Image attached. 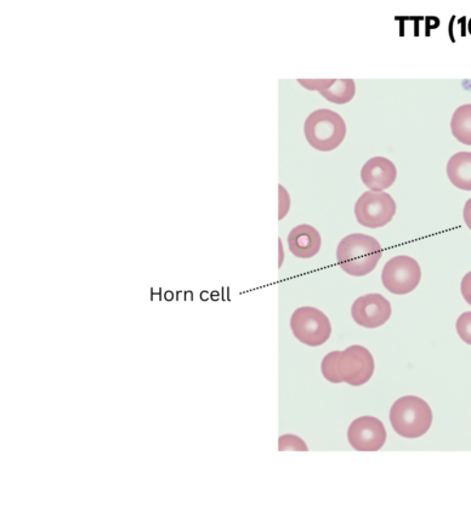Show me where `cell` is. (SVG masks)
I'll use <instances>...</instances> for the list:
<instances>
[{"instance_id":"cell-1","label":"cell","mask_w":471,"mask_h":530,"mask_svg":"<svg viewBox=\"0 0 471 530\" xmlns=\"http://www.w3.org/2000/svg\"><path fill=\"white\" fill-rule=\"evenodd\" d=\"M374 358L366 347L353 345L344 351H333L322 359L321 372L332 384L362 386L374 373Z\"/></svg>"},{"instance_id":"cell-2","label":"cell","mask_w":471,"mask_h":530,"mask_svg":"<svg viewBox=\"0 0 471 530\" xmlns=\"http://www.w3.org/2000/svg\"><path fill=\"white\" fill-rule=\"evenodd\" d=\"M383 249L376 238L353 233L339 243L337 260L342 270L350 276L370 275L382 259Z\"/></svg>"},{"instance_id":"cell-3","label":"cell","mask_w":471,"mask_h":530,"mask_svg":"<svg viewBox=\"0 0 471 530\" xmlns=\"http://www.w3.org/2000/svg\"><path fill=\"white\" fill-rule=\"evenodd\" d=\"M389 418L397 435L408 440L424 436L433 424L429 404L417 396L399 398L391 407Z\"/></svg>"},{"instance_id":"cell-4","label":"cell","mask_w":471,"mask_h":530,"mask_svg":"<svg viewBox=\"0 0 471 530\" xmlns=\"http://www.w3.org/2000/svg\"><path fill=\"white\" fill-rule=\"evenodd\" d=\"M304 134L312 148L329 152L342 145L346 135V125L337 112L317 110L306 119Z\"/></svg>"},{"instance_id":"cell-5","label":"cell","mask_w":471,"mask_h":530,"mask_svg":"<svg viewBox=\"0 0 471 530\" xmlns=\"http://www.w3.org/2000/svg\"><path fill=\"white\" fill-rule=\"evenodd\" d=\"M291 328L295 338L310 347L326 344L332 334V324L325 313L309 306L294 311Z\"/></svg>"},{"instance_id":"cell-6","label":"cell","mask_w":471,"mask_h":530,"mask_svg":"<svg viewBox=\"0 0 471 530\" xmlns=\"http://www.w3.org/2000/svg\"><path fill=\"white\" fill-rule=\"evenodd\" d=\"M422 270L418 262L411 256L400 255L389 260L382 272L385 289L395 295H406L419 286Z\"/></svg>"},{"instance_id":"cell-7","label":"cell","mask_w":471,"mask_h":530,"mask_svg":"<svg viewBox=\"0 0 471 530\" xmlns=\"http://www.w3.org/2000/svg\"><path fill=\"white\" fill-rule=\"evenodd\" d=\"M395 214L394 198L385 192H365L355 204L356 219L367 229L387 226Z\"/></svg>"},{"instance_id":"cell-8","label":"cell","mask_w":471,"mask_h":530,"mask_svg":"<svg viewBox=\"0 0 471 530\" xmlns=\"http://www.w3.org/2000/svg\"><path fill=\"white\" fill-rule=\"evenodd\" d=\"M348 440L359 452H377L387 441V430L384 424L374 416H361L351 423Z\"/></svg>"},{"instance_id":"cell-9","label":"cell","mask_w":471,"mask_h":530,"mask_svg":"<svg viewBox=\"0 0 471 530\" xmlns=\"http://www.w3.org/2000/svg\"><path fill=\"white\" fill-rule=\"evenodd\" d=\"M390 302L380 294H367L356 299L351 307V316L356 324L367 329L384 326L391 317Z\"/></svg>"},{"instance_id":"cell-10","label":"cell","mask_w":471,"mask_h":530,"mask_svg":"<svg viewBox=\"0 0 471 530\" xmlns=\"http://www.w3.org/2000/svg\"><path fill=\"white\" fill-rule=\"evenodd\" d=\"M396 178L397 169L388 158H371L361 169V180L372 192L387 190L394 185Z\"/></svg>"},{"instance_id":"cell-11","label":"cell","mask_w":471,"mask_h":530,"mask_svg":"<svg viewBox=\"0 0 471 530\" xmlns=\"http://www.w3.org/2000/svg\"><path fill=\"white\" fill-rule=\"evenodd\" d=\"M289 250L299 259H311L319 254L322 238L320 232L310 225H299L289 233Z\"/></svg>"},{"instance_id":"cell-12","label":"cell","mask_w":471,"mask_h":530,"mask_svg":"<svg viewBox=\"0 0 471 530\" xmlns=\"http://www.w3.org/2000/svg\"><path fill=\"white\" fill-rule=\"evenodd\" d=\"M447 176L453 186L471 191V152H459L447 163Z\"/></svg>"},{"instance_id":"cell-13","label":"cell","mask_w":471,"mask_h":530,"mask_svg":"<svg viewBox=\"0 0 471 530\" xmlns=\"http://www.w3.org/2000/svg\"><path fill=\"white\" fill-rule=\"evenodd\" d=\"M453 136L464 145L471 146V105L458 107L451 121Z\"/></svg>"},{"instance_id":"cell-14","label":"cell","mask_w":471,"mask_h":530,"mask_svg":"<svg viewBox=\"0 0 471 530\" xmlns=\"http://www.w3.org/2000/svg\"><path fill=\"white\" fill-rule=\"evenodd\" d=\"M355 93L356 87L353 79H339V81L336 79V83L331 88L320 94L332 104L345 105L354 99Z\"/></svg>"},{"instance_id":"cell-15","label":"cell","mask_w":471,"mask_h":530,"mask_svg":"<svg viewBox=\"0 0 471 530\" xmlns=\"http://www.w3.org/2000/svg\"><path fill=\"white\" fill-rule=\"evenodd\" d=\"M457 333L465 344L471 345V312H464L456 323Z\"/></svg>"},{"instance_id":"cell-16","label":"cell","mask_w":471,"mask_h":530,"mask_svg":"<svg viewBox=\"0 0 471 530\" xmlns=\"http://www.w3.org/2000/svg\"><path fill=\"white\" fill-rule=\"evenodd\" d=\"M298 82L302 87L308 90H317L319 93L331 88L336 79H298Z\"/></svg>"},{"instance_id":"cell-17","label":"cell","mask_w":471,"mask_h":530,"mask_svg":"<svg viewBox=\"0 0 471 530\" xmlns=\"http://www.w3.org/2000/svg\"><path fill=\"white\" fill-rule=\"evenodd\" d=\"M280 450H303V452H308V446L302 438L293 435H286L280 437Z\"/></svg>"},{"instance_id":"cell-18","label":"cell","mask_w":471,"mask_h":530,"mask_svg":"<svg viewBox=\"0 0 471 530\" xmlns=\"http://www.w3.org/2000/svg\"><path fill=\"white\" fill-rule=\"evenodd\" d=\"M461 290L464 300L471 306V271L462 279Z\"/></svg>"},{"instance_id":"cell-19","label":"cell","mask_w":471,"mask_h":530,"mask_svg":"<svg viewBox=\"0 0 471 530\" xmlns=\"http://www.w3.org/2000/svg\"><path fill=\"white\" fill-rule=\"evenodd\" d=\"M463 218L465 225H467L468 229L471 231V198L465 203Z\"/></svg>"}]
</instances>
